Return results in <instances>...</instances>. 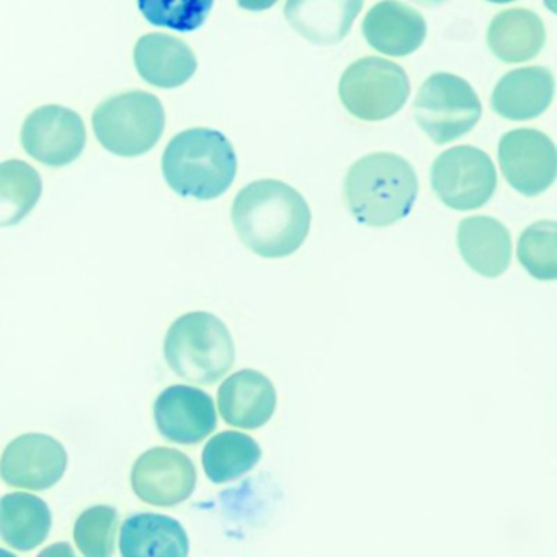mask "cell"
<instances>
[{"instance_id": "obj_1", "label": "cell", "mask_w": 557, "mask_h": 557, "mask_svg": "<svg viewBox=\"0 0 557 557\" xmlns=\"http://www.w3.org/2000/svg\"><path fill=\"white\" fill-rule=\"evenodd\" d=\"M231 216L244 246L265 259L293 256L311 230V210L302 195L270 178L244 187Z\"/></svg>"}, {"instance_id": "obj_4", "label": "cell", "mask_w": 557, "mask_h": 557, "mask_svg": "<svg viewBox=\"0 0 557 557\" xmlns=\"http://www.w3.org/2000/svg\"><path fill=\"white\" fill-rule=\"evenodd\" d=\"M164 357L177 376L211 386L226 376L236 361L233 335L210 312H188L169 327Z\"/></svg>"}, {"instance_id": "obj_13", "label": "cell", "mask_w": 557, "mask_h": 557, "mask_svg": "<svg viewBox=\"0 0 557 557\" xmlns=\"http://www.w3.org/2000/svg\"><path fill=\"white\" fill-rule=\"evenodd\" d=\"M154 420L159 433L169 442L198 445L216 429V407L205 391L174 384L156 399Z\"/></svg>"}, {"instance_id": "obj_5", "label": "cell", "mask_w": 557, "mask_h": 557, "mask_svg": "<svg viewBox=\"0 0 557 557\" xmlns=\"http://www.w3.org/2000/svg\"><path fill=\"white\" fill-rule=\"evenodd\" d=\"M92 126L107 151L120 158H138L151 151L164 135V106L143 90L120 94L97 107Z\"/></svg>"}, {"instance_id": "obj_12", "label": "cell", "mask_w": 557, "mask_h": 557, "mask_svg": "<svg viewBox=\"0 0 557 557\" xmlns=\"http://www.w3.org/2000/svg\"><path fill=\"white\" fill-rule=\"evenodd\" d=\"M67 451L60 440L27 433L9 443L0 458V479L11 487L47 491L63 479Z\"/></svg>"}, {"instance_id": "obj_26", "label": "cell", "mask_w": 557, "mask_h": 557, "mask_svg": "<svg viewBox=\"0 0 557 557\" xmlns=\"http://www.w3.org/2000/svg\"><path fill=\"white\" fill-rule=\"evenodd\" d=\"M213 4L214 0H138L149 24L181 34L203 27Z\"/></svg>"}, {"instance_id": "obj_16", "label": "cell", "mask_w": 557, "mask_h": 557, "mask_svg": "<svg viewBox=\"0 0 557 557\" xmlns=\"http://www.w3.org/2000/svg\"><path fill=\"white\" fill-rule=\"evenodd\" d=\"M364 0H286L285 17L296 34L321 47L341 44Z\"/></svg>"}, {"instance_id": "obj_7", "label": "cell", "mask_w": 557, "mask_h": 557, "mask_svg": "<svg viewBox=\"0 0 557 557\" xmlns=\"http://www.w3.org/2000/svg\"><path fill=\"white\" fill-rule=\"evenodd\" d=\"M338 96L361 122H383L396 115L410 96L406 71L383 58L355 61L342 76Z\"/></svg>"}, {"instance_id": "obj_14", "label": "cell", "mask_w": 557, "mask_h": 557, "mask_svg": "<svg viewBox=\"0 0 557 557\" xmlns=\"http://www.w3.org/2000/svg\"><path fill=\"white\" fill-rule=\"evenodd\" d=\"M218 407L227 425L257 430L275 413L276 389L260 371L240 370L221 384Z\"/></svg>"}, {"instance_id": "obj_9", "label": "cell", "mask_w": 557, "mask_h": 557, "mask_svg": "<svg viewBox=\"0 0 557 557\" xmlns=\"http://www.w3.org/2000/svg\"><path fill=\"white\" fill-rule=\"evenodd\" d=\"M21 141L35 161L50 168H64L83 154L87 143L86 125L74 110L45 106L27 116Z\"/></svg>"}, {"instance_id": "obj_30", "label": "cell", "mask_w": 557, "mask_h": 557, "mask_svg": "<svg viewBox=\"0 0 557 557\" xmlns=\"http://www.w3.org/2000/svg\"><path fill=\"white\" fill-rule=\"evenodd\" d=\"M487 2H492V4H510L515 0H487Z\"/></svg>"}, {"instance_id": "obj_25", "label": "cell", "mask_w": 557, "mask_h": 557, "mask_svg": "<svg viewBox=\"0 0 557 557\" xmlns=\"http://www.w3.org/2000/svg\"><path fill=\"white\" fill-rule=\"evenodd\" d=\"M518 260L523 269L541 282L557 278V226L554 221L531 224L518 240Z\"/></svg>"}, {"instance_id": "obj_29", "label": "cell", "mask_w": 557, "mask_h": 557, "mask_svg": "<svg viewBox=\"0 0 557 557\" xmlns=\"http://www.w3.org/2000/svg\"><path fill=\"white\" fill-rule=\"evenodd\" d=\"M413 2H417V4L420 5H429V8H432V5H440L443 4V2H446V0H413Z\"/></svg>"}, {"instance_id": "obj_15", "label": "cell", "mask_w": 557, "mask_h": 557, "mask_svg": "<svg viewBox=\"0 0 557 557\" xmlns=\"http://www.w3.org/2000/svg\"><path fill=\"white\" fill-rule=\"evenodd\" d=\"M363 37L386 57H409L426 38V22L416 9L399 0L377 2L363 21Z\"/></svg>"}, {"instance_id": "obj_3", "label": "cell", "mask_w": 557, "mask_h": 557, "mask_svg": "<svg viewBox=\"0 0 557 557\" xmlns=\"http://www.w3.org/2000/svg\"><path fill=\"white\" fill-rule=\"evenodd\" d=\"M169 187L184 198L214 200L226 194L237 174V156L223 133L194 128L178 133L162 158Z\"/></svg>"}, {"instance_id": "obj_6", "label": "cell", "mask_w": 557, "mask_h": 557, "mask_svg": "<svg viewBox=\"0 0 557 557\" xmlns=\"http://www.w3.org/2000/svg\"><path fill=\"white\" fill-rule=\"evenodd\" d=\"M417 125L436 145H448L475 128L482 115L481 100L471 84L455 74L430 76L413 103Z\"/></svg>"}, {"instance_id": "obj_28", "label": "cell", "mask_w": 557, "mask_h": 557, "mask_svg": "<svg viewBox=\"0 0 557 557\" xmlns=\"http://www.w3.org/2000/svg\"><path fill=\"white\" fill-rule=\"evenodd\" d=\"M278 0H237L240 9L250 12H263L272 9Z\"/></svg>"}, {"instance_id": "obj_2", "label": "cell", "mask_w": 557, "mask_h": 557, "mask_svg": "<svg viewBox=\"0 0 557 557\" xmlns=\"http://www.w3.org/2000/svg\"><path fill=\"white\" fill-rule=\"evenodd\" d=\"M417 197L416 171L409 161L393 152L364 156L345 177V205L364 226H393L409 216Z\"/></svg>"}, {"instance_id": "obj_8", "label": "cell", "mask_w": 557, "mask_h": 557, "mask_svg": "<svg viewBox=\"0 0 557 557\" xmlns=\"http://www.w3.org/2000/svg\"><path fill=\"white\" fill-rule=\"evenodd\" d=\"M432 188L451 210H478L494 197L497 172L487 152L474 146H458L433 162Z\"/></svg>"}, {"instance_id": "obj_18", "label": "cell", "mask_w": 557, "mask_h": 557, "mask_svg": "<svg viewBox=\"0 0 557 557\" xmlns=\"http://www.w3.org/2000/svg\"><path fill=\"white\" fill-rule=\"evenodd\" d=\"M135 64L139 76L159 89H175L197 73L194 50L181 38L165 34H149L139 38L135 48Z\"/></svg>"}, {"instance_id": "obj_11", "label": "cell", "mask_w": 557, "mask_h": 557, "mask_svg": "<svg viewBox=\"0 0 557 557\" xmlns=\"http://www.w3.org/2000/svg\"><path fill=\"white\" fill-rule=\"evenodd\" d=\"M132 487L139 500L154 507H174L188 500L197 487V469L185 453L151 448L136 459Z\"/></svg>"}, {"instance_id": "obj_17", "label": "cell", "mask_w": 557, "mask_h": 557, "mask_svg": "<svg viewBox=\"0 0 557 557\" xmlns=\"http://www.w3.org/2000/svg\"><path fill=\"white\" fill-rule=\"evenodd\" d=\"M554 99V76L541 66L505 74L492 94V109L502 119L527 122L543 115Z\"/></svg>"}, {"instance_id": "obj_27", "label": "cell", "mask_w": 557, "mask_h": 557, "mask_svg": "<svg viewBox=\"0 0 557 557\" xmlns=\"http://www.w3.org/2000/svg\"><path fill=\"white\" fill-rule=\"evenodd\" d=\"M119 511L109 505L87 508L77 518L74 541L87 557H110L115 554Z\"/></svg>"}, {"instance_id": "obj_22", "label": "cell", "mask_w": 557, "mask_h": 557, "mask_svg": "<svg viewBox=\"0 0 557 557\" xmlns=\"http://www.w3.org/2000/svg\"><path fill=\"white\" fill-rule=\"evenodd\" d=\"M546 30L534 12L508 9L488 25L487 45L494 57L508 64L533 60L543 50Z\"/></svg>"}, {"instance_id": "obj_19", "label": "cell", "mask_w": 557, "mask_h": 557, "mask_svg": "<svg viewBox=\"0 0 557 557\" xmlns=\"http://www.w3.org/2000/svg\"><path fill=\"white\" fill-rule=\"evenodd\" d=\"M458 249L475 273L497 278L510 267V231L495 218H466L458 227Z\"/></svg>"}, {"instance_id": "obj_23", "label": "cell", "mask_w": 557, "mask_h": 557, "mask_svg": "<svg viewBox=\"0 0 557 557\" xmlns=\"http://www.w3.org/2000/svg\"><path fill=\"white\" fill-rule=\"evenodd\" d=\"M262 448L252 436L243 432H223L205 445L201 462L205 474L213 484L237 481L256 468Z\"/></svg>"}, {"instance_id": "obj_10", "label": "cell", "mask_w": 557, "mask_h": 557, "mask_svg": "<svg viewBox=\"0 0 557 557\" xmlns=\"http://www.w3.org/2000/svg\"><path fill=\"white\" fill-rule=\"evenodd\" d=\"M498 164L518 194L537 197L556 181V146L537 129H513L502 136Z\"/></svg>"}, {"instance_id": "obj_20", "label": "cell", "mask_w": 557, "mask_h": 557, "mask_svg": "<svg viewBox=\"0 0 557 557\" xmlns=\"http://www.w3.org/2000/svg\"><path fill=\"white\" fill-rule=\"evenodd\" d=\"M188 549L187 531L169 515H132L120 530V553L125 557H187Z\"/></svg>"}, {"instance_id": "obj_24", "label": "cell", "mask_w": 557, "mask_h": 557, "mask_svg": "<svg viewBox=\"0 0 557 557\" xmlns=\"http://www.w3.org/2000/svg\"><path fill=\"white\" fill-rule=\"evenodd\" d=\"M44 184L37 169L24 161L0 164V227H11L24 221L37 207Z\"/></svg>"}, {"instance_id": "obj_21", "label": "cell", "mask_w": 557, "mask_h": 557, "mask_svg": "<svg viewBox=\"0 0 557 557\" xmlns=\"http://www.w3.org/2000/svg\"><path fill=\"white\" fill-rule=\"evenodd\" d=\"M51 523L50 507L44 498L27 492L0 497V540L12 549H37L50 534Z\"/></svg>"}]
</instances>
